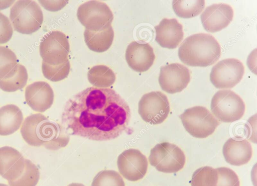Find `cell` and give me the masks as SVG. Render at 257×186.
<instances>
[{
	"instance_id": "obj_11",
	"label": "cell",
	"mask_w": 257,
	"mask_h": 186,
	"mask_svg": "<svg viewBox=\"0 0 257 186\" xmlns=\"http://www.w3.org/2000/svg\"><path fill=\"white\" fill-rule=\"evenodd\" d=\"M244 73L242 63L236 58H226L212 68L210 80L217 88H231L239 83Z\"/></svg>"
},
{
	"instance_id": "obj_19",
	"label": "cell",
	"mask_w": 257,
	"mask_h": 186,
	"mask_svg": "<svg viewBox=\"0 0 257 186\" xmlns=\"http://www.w3.org/2000/svg\"><path fill=\"white\" fill-rule=\"evenodd\" d=\"M222 153L227 163L234 166H241L249 161L252 150L247 140L230 138L223 145Z\"/></svg>"
},
{
	"instance_id": "obj_9",
	"label": "cell",
	"mask_w": 257,
	"mask_h": 186,
	"mask_svg": "<svg viewBox=\"0 0 257 186\" xmlns=\"http://www.w3.org/2000/svg\"><path fill=\"white\" fill-rule=\"evenodd\" d=\"M170 110L167 96L160 91L145 94L139 102V114L145 122L152 125L163 123L167 118Z\"/></svg>"
},
{
	"instance_id": "obj_30",
	"label": "cell",
	"mask_w": 257,
	"mask_h": 186,
	"mask_svg": "<svg viewBox=\"0 0 257 186\" xmlns=\"http://www.w3.org/2000/svg\"><path fill=\"white\" fill-rule=\"evenodd\" d=\"M218 180L216 186H240V181L236 173L226 167L216 168Z\"/></svg>"
},
{
	"instance_id": "obj_7",
	"label": "cell",
	"mask_w": 257,
	"mask_h": 186,
	"mask_svg": "<svg viewBox=\"0 0 257 186\" xmlns=\"http://www.w3.org/2000/svg\"><path fill=\"white\" fill-rule=\"evenodd\" d=\"M149 161L159 171L175 173L183 168L186 157L183 151L175 144L162 142L151 150Z\"/></svg>"
},
{
	"instance_id": "obj_22",
	"label": "cell",
	"mask_w": 257,
	"mask_h": 186,
	"mask_svg": "<svg viewBox=\"0 0 257 186\" xmlns=\"http://www.w3.org/2000/svg\"><path fill=\"white\" fill-rule=\"evenodd\" d=\"M87 77L91 84L98 88L110 86L115 82L116 78L112 69L104 65L92 67L88 72Z\"/></svg>"
},
{
	"instance_id": "obj_34",
	"label": "cell",
	"mask_w": 257,
	"mask_h": 186,
	"mask_svg": "<svg viewBox=\"0 0 257 186\" xmlns=\"http://www.w3.org/2000/svg\"><path fill=\"white\" fill-rule=\"evenodd\" d=\"M67 186H85L82 183H71L68 185Z\"/></svg>"
},
{
	"instance_id": "obj_31",
	"label": "cell",
	"mask_w": 257,
	"mask_h": 186,
	"mask_svg": "<svg viewBox=\"0 0 257 186\" xmlns=\"http://www.w3.org/2000/svg\"><path fill=\"white\" fill-rule=\"evenodd\" d=\"M13 29L8 17L0 12V44L7 43L12 37Z\"/></svg>"
},
{
	"instance_id": "obj_25",
	"label": "cell",
	"mask_w": 257,
	"mask_h": 186,
	"mask_svg": "<svg viewBox=\"0 0 257 186\" xmlns=\"http://www.w3.org/2000/svg\"><path fill=\"white\" fill-rule=\"evenodd\" d=\"M18 59L15 53L9 48L0 46V79H7L14 73Z\"/></svg>"
},
{
	"instance_id": "obj_18",
	"label": "cell",
	"mask_w": 257,
	"mask_h": 186,
	"mask_svg": "<svg viewBox=\"0 0 257 186\" xmlns=\"http://www.w3.org/2000/svg\"><path fill=\"white\" fill-rule=\"evenodd\" d=\"M155 40L162 47L176 48L183 39V26L176 19H163L155 26Z\"/></svg>"
},
{
	"instance_id": "obj_5",
	"label": "cell",
	"mask_w": 257,
	"mask_h": 186,
	"mask_svg": "<svg viewBox=\"0 0 257 186\" xmlns=\"http://www.w3.org/2000/svg\"><path fill=\"white\" fill-rule=\"evenodd\" d=\"M179 117L186 130L197 138L208 137L219 125V122L213 114L202 106L188 108Z\"/></svg>"
},
{
	"instance_id": "obj_6",
	"label": "cell",
	"mask_w": 257,
	"mask_h": 186,
	"mask_svg": "<svg viewBox=\"0 0 257 186\" xmlns=\"http://www.w3.org/2000/svg\"><path fill=\"white\" fill-rule=\"evenodd\" d=\"M210 107L216 118L225 123H231L240 119L245 110L242 99L229 89L217 91L212 98Z\"/></svg>"
},
{
	"instance_id": "obj_35",
	"label": "cell",
	"mask_w": 257,
	"mask_h": 186,
	"mask_svg": "<svg viewBox=\"0 0 257 186\" xmlns=\"http://www.w3.org/2000/svg\"><path fill=\"white\" fill-rule=\"evenodd\" d=\"M0 186H8V185L4 184V183H0Z\"/></svg>"
},
{
	"instance_id": "obj_29",
	"label": "cell",
	"mask_w": 257,
	"mask_h": 186,
	"mask_svg": "<svg viewBox=\"0 0 257 186\" xmlns=\"http://www.w3.org/2000/svg\"><path fill=\"white\" fill-rule=\"evenodd\" d=\"M91 186H125V183L118 172L112 170H103L95 176Z\"/></svg>"
},
{
	"instance_id": "obj_2",
	"label": "cell",
	"mask_w": 257,
	"mask_h": 186,
	"mask_svg": "<svg viewBox=\"0 0 257 186\" xmlns=\"http://www.w3.org/2000/svg\"><path fill=\"white\" fill-rule=\"evenodd\" d=\"M20 132L29 145L35 147L44 146L50 150L64 147L68 141V135L63 126L40 113L27 117Z\"/></svg>"
},
{
	"instance_id": "obj_32",
	"label": "cell",
	"mask_w": 257,
	"mask_h": 186,
	"mask_svg": "<svg viewBox=\"0 0 257 186\" xmlns=\"http://www.w3.org/2000/svg\"><path fill=\"white\" fill-rule=\"evenodd\" d=\"M39 3L46 10L56 12L61 10L68 3V1H39Z\"/></svg>"
},
{
	"instance_id": "obj_3",
	"label": "cell",
	"mask_w": 257,
	"mask_h": 186,
	"mask_svg": "<svg viewBox=\"0 0 257 186\" xmlns=\"http://www.w3.org/2000/svg\"><path fill=\"white\" fill-rule=\"evenodd\" d=\"M221 55V47L211 35L197 33L187 37L178 49V56L190 66L206 67L215 63Z\"/></svg>"
},
{
	"instance_id": "obj_14",
	"label": "cell",
	"mask_w": 257,
	"mask_h": 186,
	"mask_svg": "<svg viewBox=\"0 0 257 186\" xmlns=\"http://www.w3.org/2000/svg\"><path fill=\"white\" fill-rule=\"evenodd\" d=\"M233 10L226 4H214L208 6L201 15L202 24L209 32H218L226 28L232 21Z\"/></svg>"
},
{
	"instance_id": "obj_4",
	"label": "cell",
	"mask_w": 257,
	"mask_h": 186,
	"mask_svg": "<svg viewBox=\"0 0 257 186\" xmlns=\"http://www.w3.org/2000/svg\"><path fill=\"white\" fill-rule=\"evenodd\" d=\"M10 19L15 31L31 34L41 28L43 14L35 1H18L10 9Z\"/></svg>"
},
{
	"instance_id": "obj_33",
	"label": "cell",
	"mask_w": 257,
	"mask_h": 186,
	"mask_svg": "<svg viewBox=\"0 0 257 186\" xmlns=\"http://www.w3.org/2000/svg\"><path fill=\"white\" fill-rule=\"evenodd\" d=\"M14 3L15 1H0V10L9 8Z\"/></svg>"
},
{
	"instance_id": "obj_10",
	"label": "cell",
	"mask_w": 257,
	"mask_h": 186,
	"mask_svg": "<svg viewBox=\"0 0 257 186\" xmlns=\"http://www.w3.org/2000/svg\"><path fill=\"white\" fill-rule=\"evenodd\" d=\"M69 51L68 39L59 31H53L46 34L39 46L43 61L52 65H59L68 60Z\"/></svg>"
},
{
	"instance_id": "obj_20",
	"label": "cell",
	"mask_w": 257,
	"mask_h": 186,
	"mask_svg": "<svg viewBox=\"0 0 257 186\" xmlns=\"http://www.w3.org/2000/svg\"><path fill=\"white\" fill-rule=\"evenodd\" d=\"M23 119L22 112L17 106L9 104L0 108V135L14 133L20 128Z\"/></svg>"
},
{
	"instance_id": "obj_17",
	"label": "cell",
	"mask_w": 257,
	"mask_h": 186,
	"mask_svg": "<svg viewBox=\"0 0 257 186\" xmlns=\"http://www.w3.org/2000/svg\"><path fill=\"white\" fill-rule=\"evenodd\" d=\"M25 166V159L22 154L12 147H0V175L9 181L17 179L22 174Z\"/></svg>"
},
{
	"instance_id": "obj_26",
	"label": "cell",
	"mask_w": 257,
	"mask_h": 186,
	"mask_svg": "<svg viewBox=\"0 0 257 186\" xmlns=\"http://www.w3.org/2000/svg\"><path fill=\"white\" fill-rule=\"evenodd\" d=\"M39 178L38 167L31 160L25 159V166L22 174L16 180L8 182L10 186H36Z\"/></svg>"
},
{
	"instance_id": "obj_13",
	"label": "cell",
	"mask_w": 257,
	"mask_h": 186,
	"mask_svg": "<svg viewBox=\"0 0 257 186\" xmlns=\"http://www.w3.org/2000/svg\"><path fill=\"white\" fill-rule=\"evenodd\" d=\"M158 80L161 88L166 92L172 94L179 92L189 83L190 71L181 64H169L161 67Z\"/></svg>"
},
{
	"instance_id": "obj_21",
	"label": "cell",
	"mask_w": 257,
	"mask_h": 186,
	"mask_svg": "<svg viewBox=\"0 0 257 186\" xmlns=\"http://www.w3.org/2000/svg\"><path fill=\"white\" fill-rule=\"evenodd\" d=\"M84 37L89 49L101 53L107 50L111 46L114 38V31L111 26L97 32L85 29Z\"/></svg>"
},
{
	"instance_id": "obj_24",
	"label": "cell",
	"mask_w": 257,
	"mask_h": 186,
	"mask_svg": "<svg viewBox=\"0 0 257 186\" xmlns=\"http://www.w3.org/2000/svg\"><path fill=\"white\" fill-rule=\"evenodd\" d=\"M205 7V1L174 0L172 7L175 14L182 18H191L198 16Z\"/></svg>"
},
{
	"instance_id": "obj_12",
	"label": "cell",
	"mask_w": 257,
	"mask_h": 186,
	"mask_svg": "<svg viewBox=\"0 0 257 186\" xmlns=\"http://www.w3.org/2000/svg\"><path fill=\"white\" fill-rule=\"evenodd\" d=\"M117 165L119 173L128 180L138 181L146 175L148 166L147 157L139 150L131 148L118 156Z\"/></svg>"
},
{
	"instance_id": "obj_23",
	"label": "cell",
	"mask_w": 257,
	"mask_h": 186,
	"mask_svg": "<svg viewBox=\"0 0 257 186\" xmlns=\"http://www.w3.org/2000/svg\"><path fill=\"white\" fill-rule=\"evenodd\" d=\"M28 75L26 67L18 63L14 74L7 79H0V88L6 92H14L24 88L28 81Z\"/></svg>"
},
{
	"instance_id": "obj_27",
	"label": "cell",
	"mask_w": 257,
	"mask_h": 186,
	"mask_svg": "<svg viewBox=\"0 0 257 186\" xmlns=\"http://www.w3.org/2000/svg\"><path fill=\"white\" fill-rule=\"evenodd\" d=\"M218 175L216 169L203 166L196 169L192 174L191 186H216Z\"/></svg>"
},
{
	"instance_id": "obj_8",
	"label": "cell",
	"mask_w": 257,
	"mask_h": 186,
	"mask_svg": "<svg viewBox=\"0 0 257 186\" xmlns=\"http://www.w3.org/2000/svg\"><path fill=\"white\" fill-rule=\"evenodd\" d=\"M77 17L86 29L99 31L111 26L113 15L105 3L98 1L86 2L79 6Z\"/></svg>"
},
{
	"instance_id": "obj_16",
	"label": "cell",
	"mask_w": 257,
	"mask_h": 186,
	"mask_svg": "<svg viewBox=\"0 0 257 186\" xmlns=\"http://www.w3.org/2000/svg\"><path fill=\"white\" fill-rule=\"evenodd\" d=\"M125 57L132 69L143 72L149 69L153 64L155 55L153 48L149 43L133 41L128 45Z\"/></svg>"
},
{
	"instance_id": "obj_15",
	"label": "cell",
	"mask_w": 257,
	"mask_h": 186,
	"mask_svg": "<svg viewBox=\"0 0 257 186\" xmlns=\"http://www.w3.org/2000/svg\"><path fill=\"white\" fill-rule=\"evenodd\" d=\"M27 104L34 111L43 113L52 105L54 95L47 82L38 81L28 85L25 91Z\"/></svg>"
},
{
	"instance_id": "obj_28",
	"label": "cell",
	"mask_w": 257,
	"mask_h": 186,
	"mask_svg": "<svg viewBox=\"0 0 257 186\" xmlns=\"http://www.w3.org/2000/svg\"><path fill=\"white\" fill-rule=\"evenodd\" d=\"M70 69V64L69 60L57 65H49L44 61L42 63L43 75L47 79L53 82L59 81L66 78Z\"/></svg>"
},
{
	"instance_id": "obj_1",
	"label": "cell",
	"mask_w": 257,
	"mask_h": 186,
	"mask_svg": "<svg viewBox=\"0 0 257 186\" xmlns=\"http://www.w3.org/2000/svg\"><path fill=\"white\" fill-rule=\"evenodd\" d=\"M128 105L110 88L88 87L66 102L62 115L68 134L94 141L118 137L128 127Z\"/></svg>"
}]
</instances>
